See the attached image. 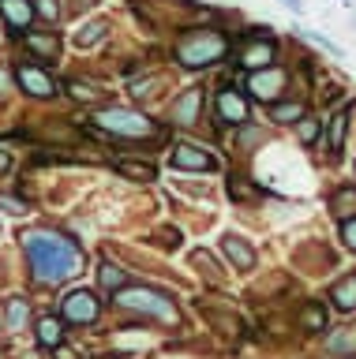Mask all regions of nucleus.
Masks as SVG:
<instances>
[{
    "label": "nucleus",
    "mask_w": 356,
    "mask_h": 359,
    "mask_svg": "<svg viewBox=\"0 0 356 359\" xmlns=\"http://www.w3.org/2000/svg\"><path fill=\"white\" fill-rule=\"evenodd\" d=\"M38 285H64L83 269V247L64 232L53 229H27L19 236Z\"/></svg>",
    "instance_id": "f257e3e1"
},
{
    "label": "nucleus",
    "mask_w": 356,
    "mask_h": 359,
    "mask_svg": "<svg viewBox=\"0 0 356 359\" xmlns=\"http://www.w3.org/2000/svg\"><path fill=\"white\" fill-rule=\"evenodd\" d=\"M117 307L124 311H136L143 318H154V322H165V325H180V311H176V303L165 296V292L150 288V285H128L120 288L113 296Z\"/></svg>",
    "instance_id": "f03ea898"
},
{
    "label": "nucleus",
    "mask_w": 356,
    "mask_h": 359,
    "mask_svg": "<svg viewBox=\"0 0 356 359\" xmlns=\"http://www.w3.org/2000/svg\"><path fill=\"white\" fill-rule=\"evenodd\" d=\"M229 53V38L221 30H184L176 38V60L184 67H210Z\"/></svg>",
    "instance_id": "7ed1b4c3"
},
{
    "label": "nucleus",
    "mask_w": 356,
    "mask_h": 359,
    "mask_svg": "<svg viewBox=\"0 0 356 359\" xmlns=\"http://www.w3.org/2000/svg\"><path fill=\"white\" fill-rule=\"evenodd\" d=\"M94 128L113 135V139H143V135H158L154 120L147 112H136V109H124V105H105L94 112Z\"/></svg>",
    "instance_id": "20e7f679"
},
{
    "label": "nucleus",
    "mask_w": 356,
    "mask_h": 359,
    "mask_svg": "<svg viewBox=\"0 0 356 359\" xmlns=\"http://www.w3.org/2000/svg\"><path fill=\"white\" fill-rule=\"evenodd\" d=\"M98 314H102V303H98L91 288H75L60 299V318L72 325H91V322H98Z\"/></svg>",
    "instance_id": "39448f33"
},
{
    "label": "nucleus",
    "mask_w": 356,
    "mask_h": 359,
    "mask_svg": "<svg viewBox=\"0 0 356 359\" xmlns=\"http://www.w3.org/2000/svg\"><path fill=\"white\" fill-rule=\"evenodd\" d=\"M15 83L23 86V94H30V97H53L57 94V79H53L41 64H34V60L15 67Z\"/></svg>",
    "instance_id": "423d86ee"
},
{
    "label": "nucleus",
    "mask_w": 356,
    "mask_h": 359,
    "mask_svg": "<svg viewBox=\"0 0 356 359\" xmlns=\"http://www.w3.org/2000/svg\"><path fill=\"white\" fill-rule=\"evenodd\" d=\"M169 165L180 168V172H214V168H218L214 154L203 150V146H192V142L173 146V150H169Z\"/></svg>",
    "instance_id": "0eeeda50"
},
{
    "label": "nucleus",
    "mask_w": 356,
    "mask_h": 359,
    "mask_svg": "<svg viewBox=\"0 0 356 359\" xmlns=\"http://www.w3.org/2000/svg\"><path fill=\"white\" fill-rule=\"evenodd\" d=\"M199 109H203V86H187L180 97H173L169 105V120L176 128H192L199 120Z\"/></svg>",
    "instance_id": "6e6552de"
},
{
    "label": "nucleus",
    "mask_w": 356,
    "mask_h": 359,
    "mask_svg": "<svg viewBox=\"0 0 356 359\" xmlns=\"http://www.w3.org/2000/svg\"><path fill=\"white\" fill-rule=\"evenodd\" d=\"M285 79H289V75L282 72V67H263V72H251V79H248V90H251V97L270 101V105H274V97L282 94Z\"/></svg>",
    "instance_id": "1a4fd4ad"
},
{
    "label": "nucleus",
    "mask_w": 356,
    "mask_h": 359,
    "mask_svg": "<svg viewBox=\"0 0 356 359\" xmlns=\"http://www.w3.org/2000/svg\"><path fill=\"white\" fill-rule=\"evenodd\" d=\"M274 56H277V49H274L270 38H251L240 49V64L248 67V72H263V67H274Z\"/></svg>",
    "instance_id": "9d476101"
},
{
    "label": "nucleus",
    "mask_w": 356,
    "mask_h": 359,
    "mask_svg": "<svg viewBox=\"0 0 356 359\" xmlns=\"http://www.w3.org/2000/svg\"><path fill=\"white\" fill-rule=\"evenodd\" d=\"M0 15H4L8 27H12L19 38H23L38 11H34V4H30V0H0Z\"/></svg>",
    "instance_id": "9b49d317"
},
{
    "label": "nucleus",
    "mask_w": 356,
    "mask_h": 359,
    "mask_svg": "<svg viewBox=\"0 0 356 359\" xmlns=\"http://www.w3.org/2000/svg\"><path fill=\"white\" fill-rule=\"evenodd\" d=\"M221 255L232 262V269H244V273L255 269V251H251V243L244 240V236H232V232L221 236Z\"/></svg>",
    "instance_id": "f8f14e48"
},
{
    "label": "nucleus",
    "mask_w": 356,
    "mask_h": 359,
    "mask_svg": "<svg viewBox=\"0 0 356 359\" xmlns=\"http://www.w3.org/2000/svg\"><path fill=\"white\" fill-rule=\"evenodd\" d=\"M218 116L229 123V128H244L248 123V101H244L237 90H221L218 94Z\"/></svg>",
    "instance_id": "ddd939ff"
},
{
    "label": "nucleus",
    "mask_w": 356,
    "mask_h": 359,
    "mask_svg": "<svg viewBox=\"0 0 356 359\" xmlns=\"http://www.w3.org/2000/svg\"><path fill=\"white\" fill-rule=\"evenodd\" d=\"M23 49L34 53V60H53V56L60 53V38H57V34H34V30H27L23 34Z\"/></svg>",
    "instance_id": "4468645a"
},
{
    "label": "nucleus",
    "mask_w": 356,
    "mask_h": 359,
    "mask_svg": "<svg viewBox=\"0 0 356 359\" xmlns=\"http://www.w3.org/2000/svg\"><path fill=\"white\" fill-rule=\"evenodd\" d=\"M105 34H109V22L105 19H91V22H83V27L72 34V41H75V49H94L98 41H105Z\"/></svg>",
    "instance_id": "2eb2a0df"
},
{
    "label": "nucleus",
    "mask_w": 356,
    "mask_h": 359,
    "mask_svg": "<svg viewBox=\"0 0 356 359\" xmlns=\"http://www.w3.org/2000/svg\"><path fill=\"white\" fill-rule=\"evenodd\" d=\"M330 299H334V307H338V311H356V273L341 277L338 285L330 288Z\"/></svg>",
    "instance_id": "dca6fc26"
},
{
    "label": "nucleus",
    "mask_w": 356,
    "mask_h": 359,
    "mask_svg": "<svg viewBox=\"0 0 356 359\" xmlns=\"http://www.w3.org/2000/svg\"><path fill=\"white\" fill-rule=\"evenodd\" d=\"M38 344L41 348H60L64 341V322L60 318H53V314H46V318H38Z\"/></svg>",
    "instance_id": "f3484780"
},
{
    "label": "nucleus",
    "mask_w": 356,
    "mask_h": 359,
    "mask_svg": "<svg viewBox=\"0 0 356 359\" xmlns=\"http://www.w3.org/2000/svg\"><path fill=\"white\" fill-rule=\"evenodd\" d=\"M300 325H304L308 333H322V330H327V307H322L319 299L304 303V311H300Z\"/></svg>",
    "instance_id": "a211bd4d"
},
{
    "label": "nucleus",
    "mask_w": 356,
    "mask_h": 359,
    "mask_svg": "<svg viewBox=\"0 0 356 359\" xmlns=\"http://www.w3.org/2000/svg\"><path fill=\"white\" fill-rule=\"evenodd\" d=\"M120 176H128V180H139V184H150V180H158V168H154L150 161H117L113 165Z\"/></svg>",
    "instance_id": "6ab92c4d"
},
{
    "label": "nucleus",
    "mask_w": 356,
    "mask_h": 359,
    "mask_svg": "<svg viewBox=\"0 0 356 359\" xmlns=\"http://www.w3.org/2000/svg\"><path fill=\"white\" fill-rule=\"evenodd\" d=\"M330 210L338 213V217H349V213L356 217V187H352V184H341V187L330 195Z\"/></svg>",
    "instance_id": "aec40b11"
},
{
    "label": "nucleus",
    "mask_w": 356,
    "mask_h": 359,
    "mask_svg": "<svg viewBox=\"0 0 356 359\" xmlns=\"http://www.w3.org/2000/svg\"><path fill=\"white\" fill-rule=\"evenodd\" d=\"M199 311H203V318L214 325V330H221V333H240V318L232 311H214V307H203L199 303Z\"/></svg>",
    "instance_id": "412c9836"
},
{
    "label": "nucleus",
    "mask_w": 356,
    "mask_h": 359,
    "mask_svg": "<svg viewBox=\"0 0 356 359\" xmlns=\"http://www.w3.org/2000/svg\"><path fill=\"white\" fill-rule=\"evenodd\" d=\"M270 120L274 123H300L304 120V101H274Z\"/></svg>",
    "instance_id": "4be33fe9"
},
{
    "label": "nucleus",
    "mask_w": 356,
    "mask_h": 359,
    "mask_svg": "<svg viewBox=\"0 0 356 359\" xmlns=\"http://www.w3.org/2000/svg\"><path fill=\"white\" fill-rule=\"evenodd\" d=\"M98 285L117 296L120 288H128V273L120 266H113V262H102V269H98Z\"/></svg>",
    "instance_id": "5701e85b"
},
{
    "label": "nucleus",
    "mask_w": 356,
    "mask_h": 359,
    "mask_svg": "<svg viewBox=\"0 0 356 359\" xmlns=\"http://www.w3.org/2000/svg\"><path fill=\"white\" fill-rule=\"evenodd\" d=\"M345 131H349V112H334V116H330V128H327L330 154H338L341 146H345Z\"/></svg>",
    "instance_id": "b1692460"
},
{
    "label": "nucleus",
    "mask_w": 356,
    "mask_h": 359,
    "mask_svg": "<svg viewBox=\"0 0 356 359\" xmlns=\"http://www.w3.org/2000/svg\"><path fill=\"white\" fill-rule=\"evenodd\" d=\"M225 191H229V198H232V202H255V198L263 195V191L255 187V184H248V180H244V176H229Z\"/></svg>",
    "instance_id": "393cba45"
},
{
    "label": "nucleus",
    "mask_w": 356,
    "mask_h": 359,
    "mask_svg": "<svg viewBox=\"0 0 356 359\" xmlns=\"http://www.w3.org/2000/svg\"><path fill=\"white\" fill-rule=\"evenodd\" d=\"M27 318H30V307H27V299H8V307H4V325L8 330H23L27 325Z\"/></svg>",
    "instance_id": "a878e982"
},
{
    "label": "nucleus",
    "mask_w": 356,
    "mask_h": 359,
    "mask_svg": "<svg viewBox=\"0 0 356 359\" xmlns=\"http://www.w3.org/2000/svg\"><path fill=\"white\" fill-rule=\"evenodd\" d=\"M327 352L341 355V352H356V330H338L327 337Z\"/></svg>",
    "instance_id": "bb28decb"
},
{
    "label": "nucleus",
    "mask_w": 356,
    "mask_h": 359,
    "mask_svg": "<svg viewBox=\"0 0 356 359\" xmlns=\"http://www.w3.org/2000/svg\"><path fill=\"white\" fill-rule=\"evenodd\" d=\"M68 94H72L75 101H98V97H102V90H98L94 83H83V79H72V83H68Z\"/></svg>",
    "instance_id": "cd10ccee"
},
{
    "label": "nucleus",
    "mask_w": 356,
    "mask_h": 359,
    "mask_svg": "<svg viewBox=\"0 0 356 359\" xmlns=\"http://www.w3.org/2000/svg\"><path fill=\"white\" fill-rule=\"evenodd\" d=\"M154 86H161V75H150V79H139V83H131V97H136V101L154 97Z\"/></svg>",
    "instance_id": "c85d7f7f"
},
{
    "label": "nucleus",
    "mask_w": 356,
    "mask_h": 359,
    "mask_svg": "<svg viewBox=\"0 0 356 359\" xmlns=\"http://www.w3.org/2000/svg\"><path fill=\"white\" fill-rule=\"evenodd\" d=\"M319 131H322V120H311V116L300 120V142H304V146L315 142V139H319Z\"/></svg>",
    "instance_id": "c756f323"
},
{
    "label": "nucleus",
    "mask_w": 356,
    "mask_h": 359,
    "mask_svg": "<svg viewBox=\"0 0 356 359\" xmlns=\"http://www.w3.org/2000/svg\"><path fill=\"white\" fill-rule=\"evenodd\" d=\"M34 11H38L41 19L57 22V15H60V0H34Z\"/></svg>",
    "instance_id": "7c9ffc66"
},
{
    "label": "nucleus",
    "mask_w": 356,
    "mask_h": 359,
    "mask_svg": "<svg viewBox=\"0 0 356 359\" xmlns=\"http://www.w3.org/2000/svg\"><path fill=\"white\" fill-rule=\"evenodd\" d=\"M192 262H195V266H203L206 273H210V277L218 280V266H214V258H210L206 251H192Z\"/></svg>",
    "instance_id": "2f4dec72"
},
{
    "label": "nucleus",
    "mask_w": 356,
    "mask_h": 359,
    "mask_svg": "<svg viewBox=\"0 0 356 359\" xmlns=\"http://www.w3.org/2000/svg\"><path fill=\"white\" fill-rule=\"evenodd\" d=\"M341 240H345L349 251H356V217H349V221L341 224Z\"/></svg>",
    "instance_id": "473e14b6"
},
{
    "label": "nucleus",
    "mask_w": 356,
    "mask_h": 359,
    "mask_svg": "<svg viewBox=\"0 0 356 359\" xmlns=\"http://www.w3.org/2000/svg\"><path fill=\"white\" fill-rule=\"evenodd\" d=\"M255 142H263V131H255V128H248V123H244V131H240V150H248V146H255Z\"/></svg>",
    "instance_id": "72a5a7b5"
},
{
    "label": "nucleus",
    "mask_w": 356,
    "mask_h": 359,
    "mask_svg": "<svg viewBox=\"0 0 356 359\" xmlns=\"http://www.w3.org/2000/svg\"><path fill=\"white\" fill-rule=\"evenodd\" d=\"M0 206H4L8 213H27V202H19L15 195H4V198H0Z\"/></svg>",
    "instance_id": "f704fd0d"
},
{
    "label": "nucleus",
    "mask_w": 356,
    "mask_h": 359,
    "mask_svg": "<svg viewBox=\"0 0 356 359\" xmlns=\"http://www.w3.org/2000/svg\"><path fill=\"white\" fill-rule=\"evenodd\" d=\"M308 38L315 41V45H322V49H327L330 56H341V49H338V45H334V41H327V38H322V34H311V30H308Z\"/></svg>",
    "instance_id": "c9c22d12"
},
{
    "label": "nucleus",
    "mask_w": 356,
    "mask_h": 359,
    "mask_svg": "<svg viewBox=\"0 0 356 359\" xmlns=\"http://www.w3.org/2000/svg\"><path fill=\"white\" fill-rule=\"evenodd\" d=\"M282 4H285L289 11H296V15H300V11H304V4H300V0H282Z\"/></svg>",
    "instance_id": "e433bc0d"
},
{
    "label": "nucleus",
    "mask_w": 356,
    "mask_h": 359,
    "mask_svg": "<svg viewBox=\"0 0 356 359\" xmlns=\"http://www.w3.org/2000/svg\"><path fill=\"white\" fill-rule=\"evenodd\" d=\"M8 165H12V157H8L4 150H0V172H8Z\"/></svg>",
    "instance_id": "4c0bfd02"
},
{
    "label": "nucleus",
    "mask_w": 356,
    "mask_h": 359,
    "mask_svg": "<svg viewBox=\"0 0 356 359\" xmlns=\"http://www.w3.org/2000/svg\"><path fill=\"white\" fill-rule=\"evenodd\" d=\"M0 90H8V75H4V67H0Z\"/></svg>",
    "instance_id": "58836bf2"
},
{
    "label": "nucleus",
    "mask_w": 356,
    "mask_h": 359,
    "mask_svg": "<svg viewBox=\"0 0 356 359\" xmlns=\"http://www.w3.org/2000/svg\"><path fill=\"white\" fill-rule=\"evenodd\" d=\"M109 359H128V355H109Z\"/></svg>",
    "instance_id": "ea45409f"
},
{
    "label": "nucleus",
    "mask_w": 356,
    "mask_h": 359,
    "mask_svg": "<svg viewBox=\"0 0 356 359\" xmlns=\"http://www.w3.org/2000/svg\"><path fill=\"white\" fill-rule=\"evenodd\" d=\"M345 4H352V0H345Z\"/></svg>",
    "instance_id": "a19ab883"
}]
</instances>
